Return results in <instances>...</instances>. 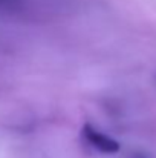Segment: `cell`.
<instances>
[{
  "label": "cell",
  "instance_id": "1",
  "mask_svg": "<svg viewBox=\"0 0 156 158\" xmlns=\"http://www.w3.org/2000/svg\"><path fill=\"white\" fill-rule=\"evenodd\" d=\"M83 135L95 149L101 151L104 154H115V152L119 151V143L116 140H113V138L101 134L100 131H97L90 124H86L83 127Z\"/></svg>",
  "mask_w": 156,
  "mask_h": 158
}]
</instances>
